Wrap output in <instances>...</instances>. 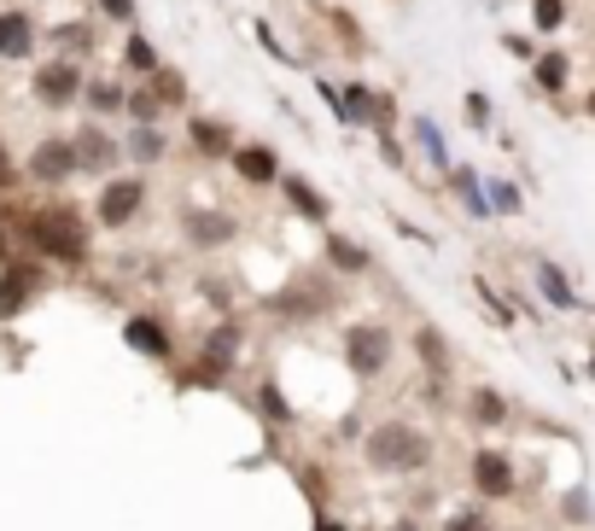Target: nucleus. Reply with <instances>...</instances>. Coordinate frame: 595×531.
I'll use <instances>...</instances> for the list:
<instances>
[{
    "label": "nucleus",
    "instance_id": "nucleus-43",
    "mask_svg": "<svg viewBox=\"0 0 595 531\" xmlns=\"http://www.w3.org/2000/svg\"><path fill=\"white\" fill-rule=\"evenodd\" d=\"M0 257H7V234H0Z\"/></svg>",
    "mask_w": 595,
    "mask_h": 531
},
{
    "label": "nucleus",
    "instance_id": "nucleus-4",
    "mask_svg": "<svg viewBox=\"0 0 595 531\" xmlns=\"http://www.w3.org/2000/svg\"><path fill=\"white\" fill-rule=\"evenodd\" d=\"M29 94H36V106H47V111L76 106V99L88 94V76H82V59H71V54L47 59L41 71H36V82H29Z\"/></svg>",
    "mask_w": 595,
    "mask_h": 531
},
{
    "label": "nucleus",
    "instance_id": "nucleus-23",
    "mask_svg": "<svg viewBox=\"0 0 595 531\" xmlns=\"http://www.w3.org/2000/svg\"><path fill=\"white\" fill-rule=\"evenodd\" d=\"M36 286H41L36 269H19V263H12L7 275H0V321H12V316H19L24 304L36 298Z\"/></svg>",
    "mask_w": 595,
    "mask_h": 531
},
{
    "label": "nucleus",
    "instance_id": "nucleus-5",
    "mask_svg": "<svg viewBox=\"0 0 595 531\" xmlns=\"http://www.w3.org/2000/svg\"><path fill=\"white\" fill-rule=\"evenodd\" d=\"M345 106H350V129H368V134H397V94L385 88H368V82H350L345 88Z\"/></svg>",
    "mask_w": 595,
    "mask_h": 531
},
{
    "label": "nucleus",
    "instance_id": "nucleus-8",
    "mask_svg": "<svg viewBox=\"0 0 595 531\" xmlns=\"http://www.w3.org/2000/svg\"><path fill=\"white\" fill-rule=\"evenodd\" d=\"M467 479H473V491H479L485 503H508V496H514V485H520V473H514V461H508V450H473Z\"/></svg>",
    "mask_w": 595,
    "mask_h": 531
},
{
    "label": "nucleus",
    "instance_id": "nucleus-21",
    "mask_svg": "<svg viewBox=\"0 0 595 531\" xmlns=\"http://www.w3.org/2000/svg\"><path fill=\"white\" fill-rule=\"evenodd\" d=\"M532 82H537V94L560 99V94H567V82H572V54H560V47H543V54L532 59Z\"/></svg>",
    "mask_w": 595,
    "mask_h": 531
},
{
    "label": "nucleus",
    "instance_id": "nucleus-29",
    "mask_svg": "<svg viewBox=\"0 0 595 531\" xmlns=\"http://www.w3.org/2000/svg\"><path fill=\"white\" fill-rule=\"evenodd\" d=\"M485 193H490V211H497V216H520L525 211L520 181H508V176H485Z\"/></svg>",
    "mask_w": 595,
    "mask_h": 531
},
{
    "label": "nucleus",
    "instance_id": "nucleus-39",
    "mask_svg": "<svg viewBox=\"0 0 595 531\" xmlns=\"http://www.w3.org/2000/svg\"><path fill=\"white\" fill-rule=\"evenodd\" d=\"M444 531H490V526H485V514H479V508H467V514H455Z\"/></svg>",
    "mask_w": 595,
    "mask_h": 531
},
{
    "label": "nucleus",
    "instance_id": "nucleus-17",
    "mask_svg": "<svg viewBox=\"0 0 595 531\" xmlns=\"http://www.w3.org/2000/svg\"><path fill=\"white\" fill-rule=\"evenodd\" d=\"M123 339H129V351L152 356V363H169V356H176V339H169V328H164L158 316H129L123 321Z\"/></svg>",
    "mask_w": 595,
    "mask_h": 531
},
{
    "label": "nucleus",
    "instance_id": "nucleus-30",
    "mask_svg": "<svg viewBox=\"0 0 595 531\" xmlns=\"http://www.w3.org/2000/svg\"><path fill=\"white\" fill-rule=\"evenodd\" d=\"M567 19H572L567 0H532V30H537V36H560Z\"/></svg>",
    "mask_w": 595,
    "mask_h": 531
},
{
    "label": "nucleus",
    "instance_id": "nucleus-36",
    "mask_svg": "<svg viewBox=\"0 0 595 531\" xmlns=\"http://www.w3.org/2000/svg\"><path fill=\"white\" fill-rule=\"evenodd\" d=\"M94 7H99V19L129 24V30H134V12H141V0H94Z\"/></svg>",
    "mask_w": 595,
    "mask_h": 531
},
{
    "label": "nucleus",
    "instance_id": "nucleus-32",
    "mask_svg": "<svg viewBox=\"0 0 595 531\" xmlns=\"http://www.w3.org/2000/svg\"><path fill=\"white\" fill-rule=\"evenodd\" d=\"M316 94H321V106L333 111V123H338V129H350V106H345V88H333V82H321V76H316Z\"/></svg>",
    "mask_w": 595,
    "mask_h": 531
},
{
    "label": "nucleus",
    "instance_id": "nucleus-13",
    "mask_svg": "<svg viewBox=\"0 0 595 531\" xmlns=\"http://www.w3.org/2000/svg\"><path fill=\"white\" fill-rule=\"evenodd\" d=\"M71 141H76V158H82V169H88V176H111V169L129 158L123 141H117V134H106L99 123H82Z\"/></svg>",
    "mask_w": 595,
    "mask_h": 531
},
{
    "label": "nucleus",
    "instance_id": "nucleus-1",
    "mask_svg": "<svg viewBox=\"0 0 595 531\" xmlns=\"http://www.w3.org/2000/svg\"><path fill=\"white\" fill-rule=\"evenodd\" d=\"M362 461L373 473H420L432 461V438L415 421H373L362 438Z\"/></svg>",
    "mask_w": 595,
    "mask_h": 531
},
{
    "label": "nucleus",
    "instance_id": "nucleus-41",
    "mask_svg": "<svg viewBox=\"0 0 595 531\" xmlns=\"http://www.w3.org/2000/svg\"><path fill=\"white\" fill-rule=\"evenodd\" d=\"M316 531H345V526H338V520H316Z\"/></svg>",
    "mask_w": 595,
    "mask_h": 531
},
{
    "label": "nucleus",
    "instance_id": "nucleus-44",
    "mask_svg": "<svg viewBox=\"0 0 595 531\" xmlns=\"http://www.w3.org/2000/svg\"><path fill=\"white\" fill-rule=\"evenodd\" d=\"M590 380H595V356H590Z\"/></svg>",
    "mask_w": 595,
    "mask_h": 531
},
{
    "label": "nucleus",
    "instance_id": "nucleus-31",
    "mask_svg": "<svg viewBox=\"0 0 595 531\" xmlns=\"http://www.w3.org/2000/svg\"><path fill=\"white\" fill-rule=\"evenodd\" d=\"M146 82L158 88V99H164L169 111H176V106H187V76L176 71V64H164V71H158V76H146Z\"/></svg>",
    "mask_w": 595,
    "mask_h": 531
},
{
    "label": "nucleus",
    "instance_id": "nucleus-38",
    "mask_svg": "<svg viewBox=\"0 0 595 531\" xmlns=\"http://www.w3.org/2000/svg\"><path fill=\"white\" fill-rule=\"evenodd\" d=\"M373 146H380V158H385L391 169H409V152H403L397 134H373Z\"/></svg>",
    "mask_w": 595,
    "mask_h": 531
},
{
    "label": "nucleus",
    "instance_id": "nucleus-11",
    "mask_svg": "<svg viewBox=\"0 0 595 531\" xmlns=\"http://www.w3.org/2000/svg\"><path fill=\"white\" fill-rule=\"evenodd\" d=\"M240 345H246V333L234 328V321L211 328L205 351H199V368H193V386H216V380H223V374L234 368V356H240Z\"/></svg>",
    "mask_w": 595,
    "mask_h": 531
},
{
    "label": "nucleus",
    "instance_id": "nucleus-26",
    "mask_svg": "<svg viewBox=\"0 0 595 531\" xmlns=\"http://www.w3.org/2000/svg\"><path fill=\"white\" fill-rule=\"evenodd\" d=\"M467 415H473V426H508V398L490 391V386H473L467 391Z\"/></svg>",
    "mask_w": 595,
    "mask_h": 531
},
{
    "label": "nucleus",
    "instance_id": "nucleus-24",
    "mask_svg": "<svg viewBox=\"0 0 595 531\" xmlns=\"http://www.w3.org/2000/svg\"><path fill=\"white\" fill-rule=\"evenodd\" d=\"M537 293H543V304H555V310H578V293H572L567 269L549 263V257H537Z\"/></svg>",
    "mask_w": 595,
    "mask_h": 531
},
{
    "label": "nucleus",
    "instance_id": "nucleus-2",
    "mask_svg": "<svg viewBox=\"0 0 595 531\" xmlns=\"http://www.w3.org/2000/svg\"><path fill=\"white\" fill-rule=\"evenodd\" d=\"M24 239L41 257H53V263H82V257H88V222H82L76 211H64V204H41V211H29L24 216Z\"/></svg>",
    "mask_w": 595,
    "mask_h": 531
},
{
    "label": "nucleus",
    "instance_id": "nucleus-6",
    "mask_svg": "<svg viewBox=\"0 0 595 531\" xmlns=\"http://www.w3.org/2000/svg\"><path fill=\"white\" fill-rule=\"evenodd\" d=\"M141 211H146V181L141 176H106V187H99V199H94V216L106 222V228H129Z\"/></svg>",
    "mask_w": 595,
    "mask_h": 531
},
{
    "label": "nucleus",
    "instance_id": "nucleus-19",
    "mask_svg": "<svg viewBox=\"0 0 595 531\" xmlns=\"http://www.w3.org/2000/svg\"><path fill=\"white\" fill-rule=\"evenodd\" d=\"M415 356H420V368H427L432 386H444L455 374V351H450V339L438 328H415Z\"/></svg>",
    "mask_w": 595,
    "mask_h": 531
},
{
    "label": "nucleus",
    "instance_id": "nucleus-33",
    "mask_svg": "<svg viewBox=\"0 0 595 531\" xmlns=\"http://www.w3.org/2000/svg\"><path fill=\"white\" fill-rule=\"evenodd\" d=\"M462 111H467L473 129H490V94H485V88H467V94H462Z\"/></svg>",
    "mask_w": 595,
    "mask_h": 531
},
{
    "label": "nucleus",
    "instance_id": "nucleus-14",
    "mask_svg": "<svg viewBox=\"0 0 595 531\" xmlns=\"http://www.w3.org/2000/svg\"><path fill=\"white\" fill-rule=\"evenodd\" d=\"M281 199L293 204L304 222H316V228H328V222H333V199L316 193V181L298 176V169H286V176H281Z\"/></svg>",
    "mask_w": 595,
    "mask_h": 531
},
{
    "label": "nucleus",
    "instance_id": "nucleus-25",
    "mask_svg": "<svg viewBox=\"0 0 595 531\" xmlns=\"http://www.w3.org/2000/svg\"><path fill=\"white\" fill-rule=\"evenodd\" d=\"M123 71H129V76H141V82L164 71V54L141 36V30H129V42H123Z\"/></svg>",
    "mask_w": 595,
    "mask_h": 531
},
{
    "label": "nucleus",
    "instance_id": "nucleus-42",
    "mask_svg": "<svg viewBox=\"0 0 595 531\" xmlns=\"http://www.w3.org/2000/svg\"><path fill=\"white\" fill-rule=\"evenodd\" d=\"M584 117H590V123H595V88H590V99H584Z\"/></svg>",
    "mask_w": 595,
    "mask_h": 531
},
{
    "label": "nucleus",
    "instance_id": "nucleus-3",
    "mask_svg": "<svg viewBox=\"0 0 595 531\" xmlns=\"http://www.w3.org/2000/svg\"><path fill=\"white\" fill-rule=\"evenodd\" d=\"M391 356H397V333H391L385 321H356L345 333V368L356 380H380L391 368Z\"/></svg>",
    "mask_w": 595,
    "mask_h": 531
},
{
    "label": "nucleus",
    "instance_id": "nucleus-28",
    "mask_svg": "<svg viewBox=\"0 0 595 531\" xmlns=\"http://www.w3.org/2000/svg\"><path fill=\"white\" fill-rule=\"evenodd\" d=\"M82 99H88V111H94V117L129 111V88H123V82H88V94H82Z\"/></svg>",
    "mask_w": 595,
    "mask_h": 531
},
{
    "label": "nucleus",
    "instance_id": "nucleus-9",
    "mask_svg": "<svg viewBox=\"0 0 595 531\" xmlns=\"http://www.w3.org/2000/svg\"><path fill=\"white\" fill-rule=\"evenodd\" d=\"M76 169H82L76 141H64V134H47V141H36V152H29V176L41 187H64Z\"/></svg>",
    "mask_w": 595,
    "mask_h": 531
},
{
    "label": "nucleus",
    "instance_id": "nucleus-10",
    "mask_svg": "<svg viewBox=\"0 0 595 531\" xmlns=\"http://www.w3.org/2000/svg\"><path fill=\"white\" fill-rule=\"evenodd\" d=\"M187 146H193L199 158H211V164H228V158H234V146H240V134H234L228 117H205V111H193V117H187Z\"/></svg>",
    "mask_w": 595,
    "mask_h": 531
},
{
    "label": "nucleus",
    "instance_id": "nucleus-22",
    "mask_svg": "<svg viewBox=\"0 0 595 531\" xmlns=\"http://www.w3.org/2000/svg\"><path fill=\"white\" fill-rule=\"evenodd\" d=\"M123 152L134 158V169H152V164H164V158H169V134H164L158 123H134V129H129V141H123Z\"/></svg>",
    "mask_w": 595,
    "mask_h": 531
},
{
    "label": "nucleus",
    "instance_id": "nucleus-40",
    "mask_svg": "<svg viewBox=\"0 0 595 531\" xmlns=\"http://www.w3.org/2000/svg\"><path fill=\"white\" fill-rule=\"evenodd\" d=\"M12 176H19V169H12V152L0 146V187H12Z\"/></svg>",
    "mask_w": 595,
    "mask_h": 531
},
{
    "label": "nucleus",
    "instance_id": "nucleus-15",
    "mask_svg": "<svg viewBox=\"0 0 595 531\" xmlns=\"http://www.w3.org/2000/svg\"><path fill=\"white\" fill-rule=\"evenodd\" d=\"M409 141H415V152H420V158H427L432 169H444V176H450V169H455L450 134L438 129V117H432V111H415V117H409Z\"/></svg>",
    "mask_w": 595,
    "mask_h": 531
},
{
    "label": "nucleus",
    "instance_id": "nucleus-16",
    "mask_svg": "<svg viewBox=\"0 0 595 531\" xmlns=\"http://www.w3.org/2000/svg\"><path fill=\"white\" fill-rule=\"evenodd\" d=\"M321 257H328V269H333V275H345V281H356V275H368V269H373V251L368 246H356V239L350 234H321Z\"/></svg>",
    "mask_w": 595,
    "mask_h": 531
},
{
    "label": "nucleus",
    "instance_id": "nucleus-35",
    "mask_svg": "<svg viewBox=\"0 0 595 531\" xmlns=\"http://www.w3.org/2000/svg\"><path fill=\"white\" fill-rule=\"evenodd\" d=\"M251 36L263 42V54L275 59V64H293V54H286V47H281V36H275V24H269V19H258V24H251Z\"/></svg>",
    "mask_w": 595,
    "mask_h": 531
},
{
    "label": "nucleus",
    "instance_id": "nucleus-37",
    "mask_svg": "<svg viewBox=\"0 0 595 531\" xmlns=\"http://www.w3.org/2000/svg\"><path fill=\"white\" fill-rule=\"evenodd\" d=\"M258 403H263L275 421H293V403L281 398V386H275V380H263V386H258Z\"/></svg>",
    "mask_w": 595,
    "mask_h": 531
},
{
    "label": "nucleus",
    "instance_id": "nucleus-12",
    "mask_svg": "<svg viewBox=\"0 0 595 531\" xmlns=\"http://www.w3.org/2000/svg\"><path fill=\"white\" fill-rule=\"evenodd\" d=\"M181 234H187V246L193 251H223V246H234L240 239V222H234L228 211H187L181 216Z\"/></svg>",
    "mask_w": 595,
    "mask_h": 531
},
{
    "label": "nucleus",
    "instance_id": "nucleus-7",
    "mask_svg": "<svg viewBox=\"0 0 595 531\" xmlns=\"http://www.w3.org/2000/svg\"><path fill=\"white\" fill-rule=\"evenodd\" d=\"M228 169H234V181L240 187H281V176H286L281 152L269 141H240L234 146V158H228Z\"/></svg>",
    "mask_w": 595,
    "mask_h": 531
},
{
    "label": "nucleus",
    "instance_id": "nucleus-27",
    "mask_svg": "<svg viewBox=\"0 0 595 531\" xmlns=\"http://www.w3.org/2000/svg\"><path fill=\"white\" fill-rule=\"evenodd\" d=\"M164 99H158V88L152 82H134L129 88V123H164Z\"/></svg>",
    "mask_w": 595,
    "mask_h": 531
},
{
    "label": "nucleus",
    "instance_id": "nucleus-34",
    "mask_svg": "<svg viewBox=\"0 0 595 531\" xmlns=\"http://www.w3.org/2000/svg\"><path fill=\"white\" fill-rule=\"evenodd\" d=\"M502 54H508V59H520V64H532L543 47H537L532 36H520V30H502Z\"/></svg>",
    "mask_w": 595,
    "mask_h": 531
},
{
    "label": "nucleus",
    "instance_id": "nucleus-20",
    "mask_svg": "<svg viewBox=\"0 0 595 531\" xmlns=\"http://www.w3.org/2000/svg\"><path fill=\"white\" fill-rule=\"evenodd\" d=\"M36 54V19L24 7L0 12V59H29Z\"/></svg>",
    "mask_w": 595,
    "mask_h": 531
},
{
    "label": "nucleus",
    "instance_id": "nucleus-18",
    "mask_svg": "<svg viewBox=\"0 0 595 531\" xmlns=\"http://www.w3.org/2000/svg\"><path fill=\"white\" fill-rule=\"evenodd\" d=\"M444 181H450L455 204H462V211H467L473 222H490V216H497V211H490V193H485V176H479L473 164H455Z\"/></svg>",
    "mask_w": 595,
    "mask_h": 531
}]
</instances>
